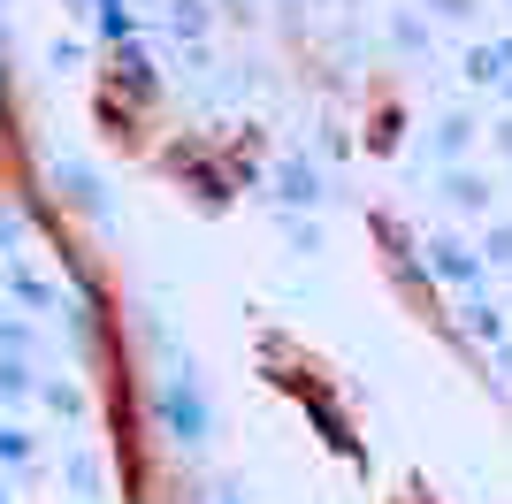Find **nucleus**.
Returning <instances> with one entry per match:
<instances>
[{
  "mask_svg": "<svg viewBox=\"0 0 512 504\" xmlns=\"http://www.w3.org/2000/svg\"><path fill=\"white\" fill-rule=\"evenodd\" d=\"M161 428H169L176 443H207V398H199V375H192V359H176L169 375H161Z\"/></svg>",
  "mask_w": 512,
  "mask_h": 504,
  "instance_id": "obj_1",
  "label": "nucleus"
},
{
  "mask_svg": "<svg viewBox=\"0 0 512 504\" xmlns=\"http://www.w3.org/2000/svg\"><path fill=\"white\" fill-rule=\"evenodd\" d=\"M428 275L451 283V291H474V283L490 275V260H482L474 245H459V237H428Z\"/></svg>",
  "mask_w": 512,
  "mask_h": 504,
  "instance_id": "obj_2",
  "label": "nucleus"
},
{
  "mask_svg": "<svg viewBox=\"0 0 512 504\" xmlns=\"http://www.w3.org/2000/svg\"><path fill=\"white\" fill-rule=\"evenodd\" d=\"M276 199H283V207H314V199H321V168L314 161H299V153H291V161H283L276 168Z\"/></svg>",
  "mask_w": 512,
  "mask_h": 504,
  "instance_id": "obj_3",
  "label": "nucleus"
},
{
  "mask_svg": "<svg viewBox=\"0 0 512 504\" xmlns=\"http://www.w3.org/2000/svg\"><path fill=\"white\" fill-rule=\"evenodd\" d=\"M467 77H474V84H512V39L474 46V54H467Z\"/></svg>",
  "mask_w": 512,
  "mask_h": 504,
  "instance_id": "obj_4",
  "label": "nucleus"
},
{
  "mask_svg": "<svg viewBox=\"0 0 512 504\" xmlns=\"http://www.w3.org/2000/svg\"><path fill=\"white\" fill-rule=\"evenodd\" d=\"M444 191H451V207H467V214H482V207H490V184H482V176H467V168H451V176H444Z\"/></svg>",
  "mask_w": 512,
  "mask_h": 504,
  "instance_id": "obj_5",
  "label": "nucleus"
},
{
  "mask_svg": "<svg viewBox=\"0 0 512 504\" xmlns=\"http://www.w3.org/2000/svg\"><path fill=\"white\" fill-rule=\"evenodd\" d=\"M54 184H69V199H77V207H100V184H92V168L54 161Z\"/></svg>",
  "mask_w": 512,
  "mask_h": 504,
  "instance_id": "obj_6",
  "label": "nucleus"
},
{
  "mask_svg": "<svg viewBox=\"0 0 512 504\" xmlns=\"http://www.w3.org/2000/svg\"><path fill=\"white\" fill-rule=\"evenodd\" d=\"M467 138H474L467 115H444V123H436V161H459V153H467Z\"/></svg>",
  "mask_w": 512,
  "mask_h": 504,
  "instance_id": "obj_7",
  "label": "nucleus"
},
{
  "mask_svg": "<svg viewBox=\"0 0 512 504\" xmlns=\"http://www.w3.org/2000/svg\"><path fill=\"white\" fill-rule=\"evenodd\" d=\"M169 31L176 39H199L207 31V0H169Z\"/></svg>",
  "mask_w": 512,
  "mask_h": 504,
  "instance_id": "obj_8",
  "label": "nucleus"
},
{
  "mask_svg": "<svg viewBox=\"0 0 512 504\" xmlns=\"http://www.w3.org/2000/svg\"><path fill=\"white\" fill-rule=\"evenodd\" d=\"M100 31H107V39H130V31H138V16H130L123 0H100Z\"/></svg>",
  "mask_w": 512,
  "mask_h": 504,
  "instance_id": "obj_9",
  "label": "nucleus"
},
{
  "mask_svg": "<svg viewBox=\"0 0 512 504\" xmlns=\"http://www.w3.org/2000/svg\"><path fill=\"white\" fill-rule=\"evenodd\" d=\"M0 459L23 474V466H31V428H0Z\"/></svg>",
  "mask_w": 512,
  "mask_h": 504,
  "instance_id": "obj_10",
  "label": "nucleus"
},
{
  "mask_svg": "<svg viewBox=\"0 0 512 504\" xmlns=\"http://www.w3.org/2000/svg\"><path fill=\"white\" fill-rule=\"evenodd\" d=\"M69 489H77V497H100V459H69Z\"/></svg>",
  "mask_w": 512,
  "mask_h": 504,
  "instance_id": "obj_11",
  "label": "nucleus"
},
{
  "mask_svg": "<svg viewBox=\"0 0 512 504\" xmlns=\"http://www.w3.org/2000/svg\"><path fill=\"white\" fill-rule=\"evenodd\" d=\"M39 398H46V405H54V413H85V398H77V382H46Z\"/></svg>",
  "mask_w": 512,
  "mask_h": 504,
  "instance_id": "obj_12",
  "label": "nucleus"
},
{
  "mask_svg": "<svg viewBox=\"0 0 512 504\" xmlns=\"http://www.w3.org/2000/svg\"><path fill=\"white\" fill-rule=\"evenodd\" d=\"M482 260H490V268H512V230H490V237H482Z\"/></svg>",
  "mask_w": 512,
  "mask_h": 504,
  "instance_id": "obj_13",
  "label": "nucleus"
},
{
  "mask_svg": "<svg viewBox=\"0 0 512 504\" xmlns=\"http://www.w3.org/2000/svg\"><path fill=\"white\" fill-rule=\"evenodd\" d=\"M428 8H436V16H467L474 0H428Z\"/></svg>",
  "mask_w": 512,
  "mask_h": 504,
  "instance_id": "obj_14",
  "label": "nucleus"
}]
</instances>
